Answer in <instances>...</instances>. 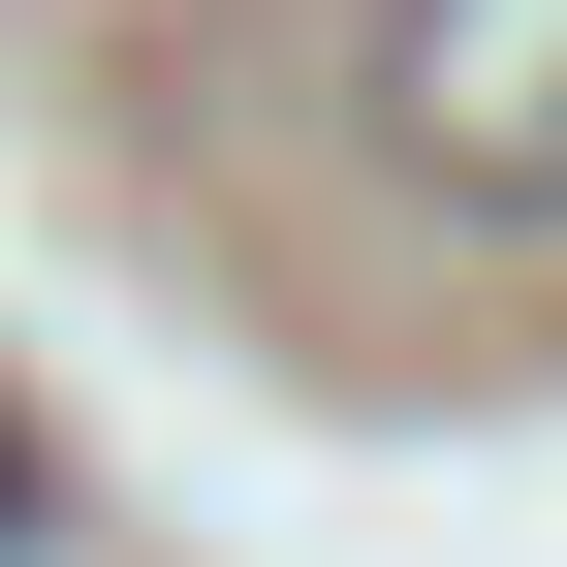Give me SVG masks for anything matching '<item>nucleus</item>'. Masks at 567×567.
Here are the masks:
<instances>
[{
  "label": "nucleus",
  "instance_id": "1",
  "mask_svg": "<svg viewBox=\"0 0 567 567\" xmlns=\"http://www.w3.org/2000/svg\"><path fill=\"white\" fill-rule=\"evenodd\" d=\"M347 95H379V158L442 189V221L567 252V0H379V32H347Z\"/></svg>",
  "mask_w": 567,
  "mask_h": 567
},
{
  "label": "nucleus",
  "instance_id": "2",
  "mask_svg": "<svg viewBox=\"0 0 567 567\" xmlns=\"http://www.w3.org/2000/svg\"><path fill=\"white\" fill-rule=\"evenodd\" d=\"M32 505H63V473H32V410H0V567H32Z\"/></svg>",
  "mask_w": 567,
  "mask_h": 567
}]
</instances>
